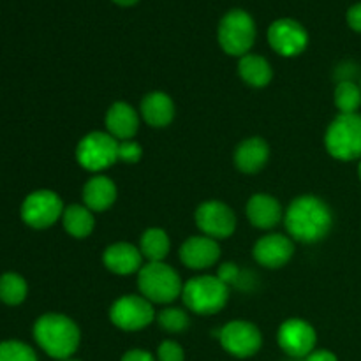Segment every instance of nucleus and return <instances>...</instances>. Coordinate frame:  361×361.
Returning a JSON list of instances; mask_svg holds the SVG:
<instances>
[{"label": "nucleus", "mask_w": 361, "mask_h": 361, "mask_svg": "<svg viewBox=\"0 0 361 361\" xmlns=\"http://www.w3.org/2000/svg\"><path fill=\"white\" fill-rule=\"evenodd\" d=\"M284 224L289 238L302 243H317L326 238L334 224L330 207L312 194L293 201L284 214Z\"/></svg>", "instance_id": "obj_1"}, {"label": "nucleus", "mask_w": 361, "mask_h": 361, "mask_svg": "<svg viewBox=\"0 0 361 361\" xmlns=\"http://www.w3.org/2000/svg\"><path fill=\"white\" fill-rule=\"evenodd\" d=\"M35 342L55 360H69L80 348L78 324L63 314H44L34 324Z\"/></svg>", "instance_id": "obj_2"}, {"label": "nucleus", "mask_w": 361, "mask_h": 361, "mask_svg": "<svg viewBox=\"0 0 361 361\" xmlns=\"http://www.w3.org/2000/svg\"><path fill=\"white\" fill-rule=\"evenodd\" d=\"M182 300L185 307L200 316L221 312L229 300V286L217 275H200L183 284Z\"/></svg>", "instance_id": "obj_3"}, {"label": "nucleus", "mask_w": 361, "mask_h": 361, "mask_svg": "<svg viewBox=\"0 0 361 361\" xmlns=\"http://www.w3.org/2000/svg\"><path fill=\"white\" fill-rule=\"evenodd\" d=\"M137 288L141 296H145L148 302L161 305L175 302L183 291L178 271L164 261L143 264V268L137 271Z\"/></svg>", "instance_id": "obj_4"}, {"label": "nucleus", "mask_w": 361, "mask_h": 361, "mask_svg": "<svg viewBox=\"0 0 361 361\" xmlns=\"http://www.w3.org/2000/svg\"><path fill=\"white\" fill-rule=\"evenodd\" d=\"M324 145L328 154L337 161H355L361 159V115H338L328 126L324 134Z\"/></svg>", "instance_id": "obj_5"}, {"label": "nucleus", "mask_w": 361, "mask_h": 361, "mask_svg": "<svg viewBox=\"0 0 361 361\" xmlns=\"http://www.w3.org/2000/svg\"><path fill=\"white\" fill-rule=\"evenodd\" d=\"M217 39L221 48L228 55L240 56L250 51L256 42V23L254 18L243 9H231L222 16L219 23Z\"/></svg>", "instance_id": "obj_6"}, {"label": "nucleus", "mask_w": 361, "mask_h": 361, "mask_svg": "<svg viewBox=\"0 0 361 361\" xmlns=\"http://www.w3.org/2000/svg\"><path fill=\"white\" fill-rule=\"evenodd\" d=\"M76 161L87 171H104L118 161V140L102 130L88 133L78 143Z\"/></svg>", "instance_id": "obj_7"}, {"label": "nucleus", "mask_w": 361, "mask_h": 361, "mask_svg": "<svg viewBox=\"0 0 361 361\" xmlns=\"http://www.w3.org/2000/svg\"><path fill=\"white\" fill-rule=\"evenodd\" d=\"M154 303L141 295H126L109 309V319L123 331H140L154 323Z\"/></svg>", "instance_id": "obj_8"}, {"label": "nucleus", "mask_w": 361, "mask_h": 361, "mask_svg": "<svg viewBox=\"0 0 361 361\" xmlns=\"http://www.w3.org/2000/svg\"><path fill=\"white\" fill-rule=\"evenodd\" d=\"M63 203L53 190H35L25 197L21 204V219L34 229H46L62 219Z\"/></svg>", "instance_id": "obj_9"}, {"label": "nucleus", "mask_w": 361, "mask_h": 361, "mask_svg": "<svg viewBox=\"0 0 361 361\" xmlns=\"http://www.w3.org/2000/svg\"><path fill=\"white\" fill-rule=\"evenodd\" d=\"M219 341L224 351L236 358H250L256 355L263 345L259 328L250 321L236 319L229 321L221 331H219Z\"/></svg>", "instance_id": "obj_10"}, {"label": "nucleus", "mask_w": 361, "mask_h": 361, "mask_svg": "<svg viewBox=\"0 0 361 361\" xmlns=\"http://www.w3.org/2000/svg\"><path fill=\"white\" fill-rule=\"evenodd\" d=\"M197 228L203 231L204 236L214 240L229 238L236 229V215L222 201H204L197 207L196 215Z\"/></svg>", "instance_id": "obj_11"}, {"label": "nucleus", "mask_w": 361, "mask_h": 361, "mask_svg": "<svg viewBox=\"0 0 361 361\" xmlns=\"http://www.w3.org/2000/svg\"><path fill=\"white\" fill-rule=\"evenodd\" d=\"M268 42L279 55L296 56L309 46V34L305 27L293 18H281L268 28Z\"/></svg>", "instance_id": "obj_12"}, {"label": "nucleus", "mask_w": 361, "mask_h": 361, "mask_svg": "<svg viewBox=\"0 0 361 361\" xmlns=\"http://www.w3.org/2000/svg\"><path fill=\"white\" fill-rule=\"evenodd\" d=\"M277 342L282 351L291 358H307L316 348L317 335L312 324L298 319V317H293L281 324Z\"/></svg>", "instance_id": "obj_13"}, {"label": "nucleus", "mask_w": 361, "mask_h": 361, "mask_svg": "<svg viewBox=\"0 0 361 361\" xmlns=\"http://www.w3.org/2000/svg\"><path fill=\"white\" fill-rule=\"evenodd\" d=\"M254 259L264 268L277 270V268L286 267L295 256V243L289 236L271 233V235L263 236L254 245Z\"/></svg>", "instance_id": "obj_14"}, {"label": "nucleus", "mask_w": 361, "mask_h": 361, "mask_svg": "<svg viewBox=\"0 0 361 361\" xmlns=\"http://www.w3.org/2000/svg\"><path fill=\"white\" fill-rule=\"evenodd\" d=\"M221 259V247L210 236H190L180 247V261L190 270H207Z\"/></svg>", "instance_id": "obj_15"}, {"label": "nucleus", "mask_w": 361, "mask_h": 361, "mask_svg": "<svg viewBox=\"0 0 361 361\" xmlns=\"http://www.w3.org/2000/svg\"><path fill=\"white\" fill-rule=\"evenodd\" d=\"M102 263L115 275H133L143 268V254L133 243L118 242L106 247Z\"/></svg>", "instance_id": "obj_16"}, {"label": "nucleus", "mask_w": 361, "mask_h": 361, "mask_svg": "<svg viewBox=\"0 0 361 361\" xmlns=\"http://www.w3.org/2000/svg\"><path fill=\"white\" fill-rule=\"evenodd\" d=\"M106 133L111 134L115 140L127 141L133 140L140 129V115L136 109L127 102H115L106 111Z\"/></svg>", "instance_id": "obj_17"}, {"label": "nucleus", "mask_w": 361, "mask_h": 361, "mask_svg": "<svg viewBox=\"0 0 361 361\" xmlns=\"http://www.w3.org/2000/svg\"><path fill=\"white\" fill-rule=\"evenodd\" d=\"M247 219L257 229H274L284 217L282 204L270 194H254L247 201Z\"/></svg>", "instance_id": "obj_18"}, {"label": "nucleus", "mask_w": 361, "mask_h": 361, "mask_svg": "<svg viewBox=\"0 0 361 361\" xmlns=\"http://www.w3.org/2000/svg\"><path fill=\"white\" fill-rule=\"evenodd\" d=\"M270 159V147L259 136L243 140L235 150V166L245 175H254L261 171Z\"/></svg>", "instance_id": "obj_19"}, {"label": "nucleus", "mask_w": 361, "mask_h": 361, "mask_svg": "<svg viewBox=\"0 0 361 361\" xmlns=\"http://www.w3.org/2000/svg\"><path fill=\"white\" fill-rule=\"evenodd\" d=\"M140 113L148 126L162 129L175 118V102L164 92H150L141 101Z\"/></svg>", "instance_id": "obj_20"}, {"label": "nucleus", "mask_w": 361, "mask_h": 361, "mask_svg": "<svg viewBox=\"0 0 361 361\" xmlns=\"http://www.w3.org/2000/svg\"><path fill=\"white\" fill-rule=\"evenodd\" d=\"M116 201V185L104 175H95L85 183L83 204L92 212H106Z\"/></svg>", "instance_id": "obj_21"}, {"label": "nucleus", "mask_w": 361, "mask_h": 361, "mask_svg": "<svg viewBox=\"0 0 361 361\" xmlns=\"http://www.w3.org/2000/svg\"><path fill=\"white\" fill-rule=\"evenodd\" d=\"M238 74L249 87L263 88L270 85L274 78V69L264 56L247 53L238 62Z\"/></svg>", "instance_id": "obj_22"}, {"label": "nucleus", "mask_w": 361, "mask_h": 361, "mask_svg": "<svg viewBox=\"0 0 361 361\" xmlns=\"http://www.w3.org/2000/svg\"><path fill=\"white\" fill-rule=\"evenodd\" d=\"M63 229L74 238H87L95 228L94 212L85 204H69L62 214Z\"/></svg>", "instance_id": "obj_23"}, {"label": "nucleus", "mask_w": 361, "mask_h": 361, "mask_svg": "<svg viewBox=\"0 0 361 361\" xmlns=\"http://www.w3.org/2000/svg\"><path fill=\"white\" fill-rule=\"evenodd\" d=\"M171 243L169 236L164 229L150 228L143 233L140 242V250L143 257H147L148 263H161L168 257Z\"/></svg>", "instance_id": "obj_24"}, {"label": "nucleus", "mask_w": 361, "mask_h": 361, "mask_svg": "<svg viewBox=\"0 0 361 361\" xmlns=\"http://www.w3.org/2000/svg\"><path fill=\"white\" fill-rule=\"evenodd\" d=\"M334 99L342 115H353L361 106V87L355 81H338Z\"/></svg>", "instance_id": "obj_25"}, {"label": "nucleus", "mask_w": 361, "mask_h": 361, "mask_svg": "<svg viewBox=\"0 0 361 361\" xmlns=\"http://www.w3.org/2000/svg\"><path fill=\"white\" fill-rule=\"evenodd\" d=\"M27 282L18 274H6L0 277V300L7 305H20L27 298Z\"/></svg>", "instance_id": "obj_26"}, {"label": "nucleus", "mask_w": 361, "mask_h": 361, "mask_svg": "<svg viewBox=\"0 0 361 361\" xmlns=\"http://www.w3.org/2000/svg\"><path fill=\"white\" fill-rule=\"evenodd\" d=\"M159 326L164 331H169V334H182L189 328V316L183 309H178V307H166L159 312L157 316Z\"/></svg>", "instance_id": "obj_27"}, {"label": "nucleus", "mask_w": 361, "mask_h": 361, "mask_svg": "<svg viewBox=\"0 0 361 361\" xmlns=\"http://www.w3.org/2000/svg\"><path fill=\"white\" fill-rule=\"evenodd\" d=\"M0 361H37L34 349L18 341L0 344Z\"/></svg>", "instance_id": "obj_28"}, {"label": "nucleus", "mask_w": 361, "mask_h": 361, "mask_svg": "<svg viewBox=\"0 0 361 361\" xmlns=\"http://www.w3.org/2000/svg\"><path fill=\"white\" fill-rule=\"evenodd\" d=\"M141 157H143V147L137 141H118V161L127 162V164H136L141 161Z\"/></svg>", "instance_id": "obj_29"}, {"label": "nucleus", "mask_w": 361, "mask_h": 361, "mask_svg": "<svg viewBox=\"0 0 361 361\" xmlns=\"http://www.w3.org/2000/svg\"><path fill=\"white\" fill-rule=\"evenodd\" d=\"M157 360L159 361H183L185 360V353H183L182 345L175 341H164L157 349Z\"/></svg>", "instance_id": "obj_30"}, {"label": "nucleus", "mask_w": 361, "mask_h": 361, "mask_svg": "<svg viewBox=\"0 0 361 361\" xmlns=\"http://www.w3.org/2000/svg\"><path fill=\"white\" fill-rule=\"evenodd\" d=\"M242 270H240L238 264L235 263H222L217 271V277L221 279L226 286H229V288H231V286H236V288H238V286L242 284Z\"/></svg>", "instance_id": "obj_31"}, {"label": "nucleus", "mask_w": 361, "mask_h": 361, "mask_svg": "<svg viewBox=\"0 0 361 361\" xmlns=\"http://www.w3.org/2000/svg\"><path fill=\"white\" fill-rule=\"evenodd\" d=\"M345 20H348V25L353 30L361 34V2L349 7L348 14H345Z\"/></svg>", "instance_id": "obj_32"}, {"label": "nucleus", "mask_w": 361, "mask_h": 361, "mask_svg": "<svg viewBox=\"0 0 361 361\" xmlns=\"http://www.w3.org/2000/svg\"><path fill=\"white\" fill-rule=\"evenodd\" d=\"M120 361H155V358L145 349H130L122 356Z\"/></svg>", "instance_id": "obj_33"}, {"label": "nucleus", "mask_w": 361, "mask_h": 361, "mask_svg": "<svg viewBox=\"0 0 361 361\" xmlns=\"http://www.w3.org/2000/svg\"><path fill=\"white\" fill-rule=\"evenodd\" d=\"M305 361H338V360L337 356H335L331 351H328V349H317V351L314 349V351L307 356Z\"/></svg>", "instance_id": "obj_34"}, {"label": "nucleus", "mask_w": 361, "mask_h": 361, "mask_svg": "<svg viewBox=\"0 0 361 361\" xmlns=\"http://www.w3.org/2000/svg\"><path fill=\"white\" fill-rule=\"evenodd\" d=\"M113 2L120 7H130V6H134V4L140 2V0H113Z\"/></svg>", "instance_id": "obj_35"}, {"label": "nucleus", "mask_w": 361, "mask_h": 361, "mask_svg": "<svg viewBox=\"0 0 361 361\" xmlns=\"http://www.w3.org/2000/svg\"><path fill=\"white\" fill-rule=\"evenodd\" d=\"M358 176H360V180H361V161H360V166H358Z\"/></svg>", "instance_id": "obj_36"}, {"label": "nucleus", "mask_w": 361, "mask_h": 361, "mask_svg": "<svg viewBox=\"0 0 361 361\" xmlns=\"http://www.w3.org/2000/svg\"><path fill=\"white\" fill-rule=\"evenodd\" d=\"M67 361H80V360H67Z\"/></svg>", "instance_id": "obj_37"}, {"label": "nucleus", "mask_w": 361, "mask_h": 361, "mask_svg": "<svg viewBox=\"0 0 361 361\" xmlns=\"http://www.w3.org/2000/svg\"><path fill=\"white\" fill-rule=\"evenodd\" d=\"M360 87H361V85H360Z\"/></svg>", "instance_id": "obj_38"}]
</instances>
